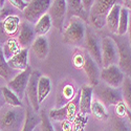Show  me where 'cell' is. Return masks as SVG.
Masks as SVG:
<instances>
[{"label":"cell","instance_id":"obj_1","mask_svg":"<svg viewBox=\"0 0 131 131\" xmlns=\"http://www.w3.org/2000/svg\"><path fill=\"white\" fill-rule=\"evenodd\" d=\"M25 122L23 107L4 105L0 109V131H22Z\"/></svg>","mask_w":131,"mask_h":131},{"label":"cell","instance_id":"obj_2","mask_svg":"<svg viewBox=\"0 0 131 131\" xmlns=\"http://www.w3.org/2000/svg\"><path fill=\"white\" fill-rule=\"evenodd\" d=\"M86 25L79 17H72L68 20L63 31V42L72 46H80L85 41Z\"/></svg>","mask_w":131,"mask_h":131},{"label":"cell","instance_id":"obj_3","mask_svg":"<svg viewBox=\"0 0 131 131\" xmlns=\"http://www.w3.org/2000/svg\"><path fill=\"white\" fill-rule=\"evenodd\" d=\"M124 0H94L89 12V20L94 27L101 29L106 25V18L110 9L116 5H123Z\"/></svg>","mask_w":131,"mask_h":131},{"label":"cell","instance_id":"obj_4","mask_svg":"<svg viewBox=\"0 0 131 131\" xmlns=\"http://www.w3.org/2000/svg\"><path fill=\"white\" fill-rule=\"evenodd\" d=\"M80 95L81 90H79L78 94L73 99L64 105L61 108H53L49 111V118L54 122H64V121H70L73 122L75 117L78 116L80 112Z\"/></svg>","mask_w":131,"mask_h":131},{"label":"cell","instance_id":"obj_5","mask_svg":"<svg viewBox=\"0 0 131 131\" xmlns=\"http://www.w3.org/2000/svg\"><path fill=\"white\" fill-rule=\"evenodd\" d=\"M125 36H118L116 34H113L110 37L114 40L117 46L118 67L122 69V71L127 77L131 78V47L128 38H126Z\"/></svg>","mask_w":131,"mask_h":131},{"label":"cell","instance_id":"obj_6","mask_svg":"<svg viewBox=\"0 0 131 131\" xmlns=\"http://www.w3.org/2000/svg\"><path fill=\"white\" fill-rule=\"evenodd\" d=\"M93 93L96 95L97 101H100L105 107L117 105L119 102L123 101L122 89L108 86L105 83H99L95 87H93Z\"/></svg>","mask_w":131,"mask_h":131},{"label":"cell","instance_id":"obj_7","mask_svg":"<svg viewBox=\"0 0 131 131\" xmlns=\"http://www.w3.org/2000/svg\"><path fill=\"white\" fill-rule=\"evenodd\" d=\"M52 0H30L23 10V16L26 21L36 24L39 19L48 13Z\"/></svg>","mask_w":131,"mask_h":131},{"label":"cell","instance_id":"obj_8","mask_svg":"<svg viewBox=\"0 0 131 131\" xmlns=\"http://www.w3.org/2000/svg\"><path fill=\"white\" fill-rule=\"evenodd\" d=\"M85 50L89 53V56L95 61L99 66L103 67L102 61V49H101V41L99 40L97 36L89 28L86 27V35L84 41Z\"/></svg>","mask_w":131,"mask_h":131},{"label":"cell","instance_id":"obj_9","mask_svg":"<svg viewBox=\"0 0 131 131\" xmlns=\"http://www.w3.org/2000/svg\"><path fill=\"white\" fill-rule=\"evenodd\" d=\"M103 68L118 63V51L114 40L111 37H103L101 40Z\"/></svg>","mask_w":131,"mask_h":131},{"label":"cell","instance_id":"obj_10","mask_svg":"<svg viewBox=\"0 0 131 131\" xmlns=\"http://www.w3.org/2000/svg\"><path fill=\"white\" fill-rule=\"evenodd\" d=\"M125 73L118 67V65H110L108 67H104L101 70L100 79L108 86L114 88H121L125 80Z\"/></svg>","mask_w":131,"mask_h":131},{"label":"cell","instance_id":"obj_11","mask_svg":"<svg viewBox=\"0 0 131 131\" xmlns=\"http://www.w3.org/2000/svg\"><path fill=\"white\" fill-rule=\"evenodd\" d=\"M66 13H67L66 0H52L51 5L48 10V15L51 18L52 26H54L60 31H63L64 29Z\"/></svg>","mask_w":131,"mask_h":131},{"label":"cell","instance_id":"obj_12","mask_svg":"<svg viewBox=\"0 0 131 131\" xmlns=\"http://www.w3.org/2000/svg\"><path fill=\"white\" fill-rule=\"evenodd\" d=\"M31 72H32V69L31 67L28 66L25 70L20 71L9 82H7V87L18 95L20 100H22V97L25 94V90H26Z\"/></svg>","mask_w":131,"mask_h":131},{"label":"cell","instance_id":"obj_13","mask_svg":"<svg viewBox=\"0 0 131 131\" xmlns=\"http://www.w3.org/2000/svg\"><path fill=\"white\" fill-rule=\"evenodd\" d=\"M79 90H77L75 85L71 82L63 81L57 91L56 95V108H61L64 105L69 103L73 97L78 94Z\"/></svg>","mask_w":131,"mask_h":131},{"label":"cell","instance_id":"obj_14","mask_svg":"<svg viewBox=\"0 0 131 131\" xmlns=\"http://www.w3.org/2000/svg\"><path fill=\"white\" fill-rule=\"evenodd\" d=\"M41 77V73L39 70H34L30 74V78L25 90V95L27 97V102L30 104L35 112L39 111V99H38V82Z\"/></svg>","mask_w":131,"mask_h":131},{"label":"cell","instance_id":"obj_15","mask_svg":"<svg viewBox=\"0 0 131 131\" xmlns=\"http://www.w3.org/2000/svg\"><path fill=\"white\" fill-rule=\"evenodd\" d=\"M83 70L85 71L87 78L89 81V85L92 87H95L99 84V79H100V66L95 63V61L89 56V53L85 50L84 53V62H83Z\"/></svg>","mask_w":131,"mask_h":131},{"label":"cell","instance_id":"obj_16","mask_svg":"<svg viewBox=\"0 0 131 131\" xmlns=\"http://www.w3.org/2000/svg\"><path fill=\"white\" fill-rule=\"evenodd\" d=\"M36 32H35V25L29 23L28 21H23L20 23L19 34L17 36V40L21 47L28 48L35 41Z\"/></svg>","mask_w":131,"mask_h":131},{"label":"cell","instance_id":"obj_17","mask_svg":"<svg viewBox=\"0 0 131 131\" xmlns=\"http://www.w3.org/2000/svg\"><path fill=\"white\" fill-rule=\"evenodd\" d=\"M66 6H67V13H66L67 20H69L72 17H79L85 23L89 22V14L85 10L82 4V0H66Z\"/></svg>","mask_w":131,"mask_h":131},{"label":"cell","instance_id":"obj_18","mask_svg":"<svg viewBox=\"0 0 131 131\" xmlns=\"http://www.w3.org/2000/svg\"><path fill=\"white\" fill-rule=\"evenodd\" d=\"M80 95V114L81 116H87L90 113V108L92 104L93 87L90 85H83Z\"/></svg>","mask_w":131,"mask_h":131},{"label":"cell","instance_id":"obj_19","mask_svg":"<svg viewBox=\"0 0 131 131\" xmlns=\"http://www.w3.org/2000/svg\"><path fill=\"white\" fill-rule=\"evenodd\" d=\"M1 27L2 31L5 36L14 37L18 36L19 34V28H20V19L16 15H10L6 17L1 22Z\"/></svg>","mask_w":131,"mask_h":131},{"label":"cell","instance_id":"obj_20","mask_svg":"<svg viewBox=\"0 0 131 131\" xmlns=\"http://www.w3.org/2000/svg\"><path fill=\"white\" fill-rule=\"evenodd\" d=\"M27 58H28V48H22L13 58H10L7 61V64L12 69L22 71L28 67Z\"/></svg>","mask_w":131,"mask_h":131},{"label":"cell","instance_id":"obj_21","mask_svg":"<svg viewBox=\"0 0 131 131\" xmlns=\"http://www.w3.org/2000/svg\"><path fill=\"white\" fill-rule=\"evenodd\" d=\"M31 49L35 52L38 59L40 60H44L46 59L47 54H48V41L44 36H39L35 39L34 43L31 44Z\"/></svg>","mask_w":131,"mask_h":131},{"label":"cell","instance_id":"obj_22","mask_svg":"<svg viewBox=\"0 0 131 131\" xmlns=\"http://www.w3.org/2000/svg\"><path fill=\"white\" fill-rule=\"evenodd\" d=\"M40 116L36 114L35 110L27 102V107L25 109V122L22 131H34L35 128L40 124Z\"/></svg>","mask_w":131,"mask_h":131},{"label":"cell","instance_id":"obj_23","mask_svg":"<svg viewBox=\"0 0 131 131\" xmlns=\"http://www.w3.org/2000/svg\"><path fill=\"white\" fill-rule=\"evenodd\" d=\"M123 5L116 4L114 5L110 12H109L107 18H106V25L109 29V31H111L112 34H116L117 27H118V20H119V13H121V8Z\"/></svg>","mask_w":131,"mask_h":131},{"label":"cell","instance_id":"obj_24","mask_svg":"<svg viewBox=\"0 0 131 131\" xmlns=\"http://www.w3.org/2000/svg\"><path fill=\"white\" fill-rule=\"evenodd\" d=\"M21 49L22 48H21L19 42L16 38L10 37V38L6 39V41H4V44L2 47V51H3L5 60L8 61L10 58H13L16 53H18Z\"/></svg>","mask_w":131,"mask_h":131},{"label":"cell","instance_id":"obj_25","mask_svg":"<svg viewBox=\"0 0 131 131\" xmlns=\"http://www.w3.org/2000/svg\"><path fill=\"white\" fill-rule=\"evenodd\" d=\"M50 90H51L50 79L46 77V75H41L38 82V99L40 104L47 97Z\"/></svg>","mask_w":131,"mask_h":131},{"label":"cell","instance_id":"obj_26","mask_svg":"<svg viewBox=\"0 0 131 131\" xmlns=\"http://www.w3.org/2000/svg\"><path fill=\"white\" fill-rule=\"evenodd\" d=\"M52 26V22H51V18L50 16L47 14H45L44 16H42L39 21L35 24V32L36 36H44L50 30V27Z\"/></svg>","mask_w":131,"mask_h":131},{"label":"cell","instance_id":"obj_27","mask_svg":"<svg viewBox=\"0 0 131 131\" xmlns=\"http://www.w3.org/2000/svg\"><path fill=\"white\" fill-rule=\"evenodd\" d=\"M129 17H130V12L128 10V8H126L125 6H122L121 13H119L118 27H117L116 35H118V36H125L128 32Z\"/></svg>","mask_w":131,"mask_h":131},{"label":"cell","instance_id":"obj_28","mask_svg":"<svg viewBox=\"0 0 131 131\" xmlns=\"http://www.w3.org/2000/svg\"><path fill=\"white\" fill-rule=\"evenodd\" d=\"M90 113L100 121H107L109 118V112L106 109V107L100 102V101H93L90 108Z\"/></svg>","mask_w":131,"mask_h":131},{"label":"cell","instance_id":"obj_29","mask_svg":"<svg viewBox=\"0 0 131 131\" xmlns=\"http://www.w3.org/2000/svg\"><path fill=\"white\" fill-rule=\"evenodd\" d=\"M15 71L14 69H12L8 64L7 61L4 58V54L2 51V47H0V77H2L4 80H6L7 82H9L14 77H15Z\"/></svg>","mask_w":131,"mask_h":131},{"label":"cell","instance_id":"obj_30","mask_svg":"<svg viewBox=\"0 0 131 131\" xmlns=\"http://www.w3.org/2000/svg\"><path fill=\"white\" fill-rule=\"evenodd\" d=\"M2 88V93H3V97H4V102L6 105L8 106H18V107H23V103L22 100H20L18 95L12 91L7 86H3Z\"/></svg>","mask_w":131,"mask_h":131},{"label":"cell","instance_id":"obj_31","mask_svg":"<svg viewBox=\"0 0 131 131\" xmlns=\"http://www.w3.org/2000/svg\"><path fill=\"white\" fill-rule=\"evenodd\" d=\"M111 131H131V126L125 117L114 115L111 118Z\"/></svg>","mask_w":131,"mask_h":131},{"label":"cell","instance_id":"obj_32","mask_svg":"<svg viewBox=\"0 0 131 131\" xmlns=\"http://www.w3.org/2000/svg\"><path fill=\"white\" fill-rule=\"evenodd\" d=\"M121 89L123 93V101L126 104L127 108L131 111V78L126 75Z\"/></svg>","mask_w":131,"mask_h":131},{"label":"cell","instance_id":"obj_33","mask_svg":"<svg viewBox=\"0 0 131 131\" xmlns=\"http://www.w3.org/2000/svg\"><path fill=\"white\" fill-rule=\"evenodd\" d=\"M40 119V131H54L53 125L50 122V118L44 110L41 111Z\"/></svg>","mask_w":131,"mask_h":131},{"label":"cell","instance_id":"obj_34","mask_svg":"<svg viewBox=\"0 0 131 131\" xmlns=\"http://www.w3.org/2000/svg\"><path fill=\"white\" fill-rule=\"evenodd\" d=\"M53 128H54V131H78L73 122H70V121L57 122L54 123Z\"/></svg>","mask_w":131,"mask_h":131},{"label":"cell","instance_id":"obj_35","mask_svg":"<svg viewBox=\"0 0 131 131\" xmlns=\"http://www.w3.org/2000/svg\"><path fill=\"white\" fill-rule=\"evenodd\" d=\"M127 106L126 104L124 103V101L119 102L117 105H116V108H115V115L119 116V117H125L126 116V113H127Z\"/></svg>","mask_w":131,"mask_h":131},{"label":"cell","instance_id":"obj_36","mask_svg":"<svg viewBox=\"0 0 131 131\" xmlns=\"http://www.w3.org/2000/svg\"><path fill=\"white\" fill-rule=\"evenodd\" d=\"M7 1L9 2V4L18 8L19 10H24V8L27 6V2H25L24 0H7Z\"/></svg>","mask_w":131,"mask_h":131},{"label":"cell","instance_id":"obj_37","mask_svg":"<svg viewBox=\"0 0 131 131\" xmlns=\"http://www.w3.org/2000/svg\"><path fill=\"white\" fill-rule=\"evenodd\" d=\"M93 3H94V0H82V4H83L85 10H86V12L88 13V14H89V12H90V9H91Z\"/></svg>","mask_w":131,"mask_h":131},{"label":"cell","instance_id":"obj_38","mask_svg":"<svg viewBox=\"0 0 131 131\" xmlns=\"http://www.w3.org/2000/svg\"><path fill=\"white\" fill-rule=\"evenodd\" d=\"M128 40H129V44H130V47H131V14H130V17H129V26H128Z\"/></svg>","mask_w":131,"mask_h":131},{"label":"cell","instance_id":"obj_39","mask_svg":"<svg viewBox=\"0 0 131 131\" xmlns=\"http://www.w3.org/2000/svg\"><path fill=\"white\" fill-rule=\"evenodd\" d=\"M5 105L4 102V97H3V93H2V88H0V109Z\"/></svg>","mask_w":131,"mask_h":131},{"label":"cell","instance_id":"obj_40","mask_svg":"<svg viewBox=\"0 0 131 131\" xmlns=\"http://www.w3.org/2000/svg\"><path fill=\"white\" fill-rule=\"evenodd\" d=\"M123 6H125L126 8H128L129 12H131V0H124Z\"/></svg>","mask_w":131,"mask_h":131},{"label":"cell","instance_id":"obj_41","mask_svg":"<svg viewBox=\"0 0 131 131\" xmlns=\"http://www.w3.org/2000/svg\"><path fill=\"white\" fill-rule=\"evenodd\" d=\"M4 3H5V0H0V6H1V8L4 7Z\"/></svg>","mask_w":131,"mask_h":131},{"label":"cell","instance_id":"obj_42","mask_svg":"<svg viewBox=\"0 0 131 131\" xmlns=\"http://www.w3.org/2000/svg\"><path fill=\"white\" fill-rule=\"evenodd\" d=\"M24 1H25V2H27V3H28V2H30V0H24Z\"/></svg>","mask_w":131,"mask_h":131},{"label":"cell","instance_id":"obj_43","mask_svg":"<svg viewBox=\"0 0 131 131\" xmlns=\"http://www.w3.org/2000/svg\"><path fill=\"white\" fill-rule=\"evenodd\" d=\"M1 9H2V8H1V6H0V13H1Z\"/></svg>","mask_w":131,"mask_h":131},{"label":"cell","instance_id":"obj_44","mask_svg":"<svg viewBox=\"0 0 131 131\" xmlns=\"http://www.w3.org/2000/svg\"><path fill=\"white\" fill-rule=\"evenodd\" d=\"M104 131H106V130H104Z\"/></svg>","mask_w":131,"mask_h":131}]
</instances>
